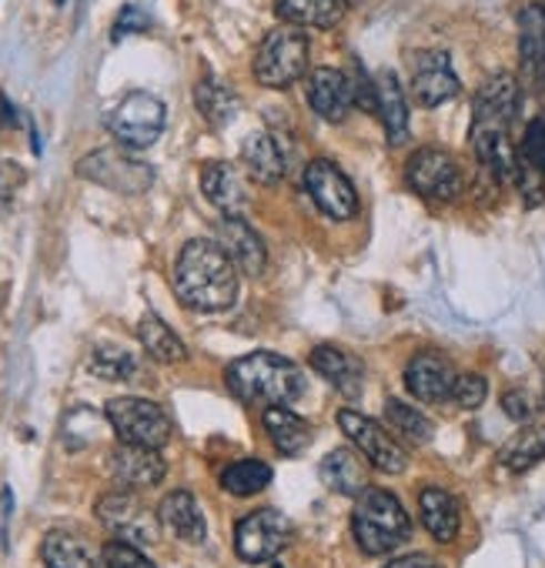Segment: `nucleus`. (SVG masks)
Segmentation results:
<instances>
[{
    "label": "nucleus",
    "mask_w": 545,
    "mask_h": 568,
    "mask_svg": "<svg viewBox=\"0 0 545 568\" xmlns=\"http://www.w3.org/2000/svg\"><path fill=\"white\" fill-rule=\"evenodd\" d=\"M174 295L184 308L201 315L228 312L238 302V267L218 241L194 237L181 247L174 264Z\"/></svg>",
    "instance_id": "1"
},
{
    "label": "nucleus",
    "mask_w": 545,
    "mask_h": 568,
    "mask_svg": "<svg viewBox=\"0 0 545 568\" xmlns=\"http://www.w3.org/2000/svg\"><path fill=\"white\" fill-rule=\"evenodd\" d=\"M224 382L244 405H295L305 395V372L275 352H254L228 365Z\"/></svg>",
    "instance_id": "2"
},
{
    "label": "nucleus",
    "mask_w": 545,
    "mask_h": 568,
    "mask_svg": "<svg viewBox=\"0 0 545 568\" xmlns=\"http://www.w3.org/2000/svg\"><path fill=\"white\" fill-rule=\"evenodd\" d=\"M352 531L365 555H388L412 535V518L385 488H365L352 511Z\"/></svg>",
    "instance_id": "3"
},
{
    "label": "nucleus",
    "mask_w": 545,
    "mask_h": 568,
    "mask_svg": "<svg viewBox=\"0 0 545 568\" xmlns=\"http://www.w3.org/2000/svg\"><path fill=\"white\" fill-rule=\"evenodd\" d=\"M305 74H309V38L302 28L282 24L271 34H264L254 54V81L261 88L282 91L302 81Z\"/></svg>",
    "instance_id": "4"
},
{
    "label": "nucleus",
    "mask_w": 545,
    "mask_h": 568,
    "mask_svg": "<svg viewBox=\"0 0 545 568\" xmlns=\"http://www.w3.org/2000/svg\"><path fill=\"white\" fill-rule=\"evenodd\" d=\"M104 418L124 445H141V448L161 452L171 442L168 412L148 398H111L104 408Z\"/></svg>",
    "instance_id": "5"
},
{
    "label": "nucleus",
    "mask_w": 545,
    "mask_h": 568,
    "mask_svg": "<svg viewBox=\"0 0 545 568\" xmlns=\"http://www.w3.org/2000/svg\"><path fill=\"white\" fill-rule=\"evenodd\" d=\"M164 104L154 94L134 91L128 94L111 114H108V131L114 134V141L128 151H144L151 148L161 131H164Z\"/></svg>",
    "instance_id": "6"
},
{
    "label": "nucleus",
    "mask_w": 545,
    "mask_h": 568,
    "mask_svg": "<svg viewBox=\"0 0 545 568\" xmlns=\"http://www.w3.org/2000/svg\"><path fill=\"white\" fill-rule=\"evenodd\" d=\"M405 178H408V187L432 204H448L465 187V174H462L458 161L442 148L415 151L405 164Z\"/></svg>",
    "instance_id": "7"
},
{
    "label": "nucleus",
    "mask_w": 545,
    "mask_h": 568,
    "mask_svg": "<svg viewBox=\"0 0 545 568\" xmlns=\"http://www.w3.org/2000/svg\"><path fill=\"white\" fill-rule=\"evenodd\" d=\"M78 174L101 187H111L118 194H144L154 184V168L131 158L128 148L124 151H118V148L91 151L88 158L78 161Z\"/></svg>",
    "instance_id": "8"
},
{
    "label": "nucleus",
    "mask_w": 545,
    "mask_h": 568,
    "mask_svg": "<svg viewBox=\"0 0 545 568\" xmlns=\"http://www.w3.org/2000/svg\"><path fill=\"white\" fill-rule=\"evenodd\" d=\"M292 538V521L285 511L279 508H258L251 515H244L234 528V551L241 561L248 565H261L279 558V551L289 545Z\"/></svg>",
    "instance_id": "9"
},
{
    "label": "nucleus",
    "mask_w": 545,
    "mask_h": 568,
    "mask_svg": "<svg viewBox=\"0 0 545 568\" xmlns=\"http://www.w3.org/2000/svg\"><path fill=\"white\" fill-rule=\"evenodd\" d=\"M339 425L345 432V438L365 455V462H372L379 471L385 475H402L408 468V455L405 448L369 415L362 412H352V408H342L339 412Z\"/></svg>",
    "instance_id": "10"
},
{
    "label": "nucleus",
    "mask_w": 545,
    "mask_h": 568,
    "mask_svg": "<svg viewBox=\"0 0 545 568\" xmlns=\"http://www.w3.org/2000/svg\"><path fill=\"white\" fill-rule=\"evenodd\" d=\"M98 521L108 528V531H114L121 541H131V545H154L158 541V521L161 518H154V511L134 495V491H128V488H121V491H111V495H104L101 501H98Z\"/></svg>",
    "instance_id": "11"
},
{
    "label": "nucleus",
    "mask_w": 545,
    "mask_h": 568,
    "mask_svg": "<svg viewBox=\"0 0 545 568\" xmlns=\"http://www.w3.org/2000/svg\"><path fill=\"white\" fill-rule=\"evenodd\" d=\"M302 181H305V191H309L312 204L325 217H332V221H352L359 214V191H355V184L345 178V171L339 164L319 158V161H312L305 168V178Z\"/></svg>",
    "instance_id": "12"
},
{
    "label": "nucleus",
    "mask_w": 545,
    "mask_h": 568,
    "mask_svg": "<svg viewBox=\"0 0 545 568\" xmlns=\"http://www.w3.org/2000/svg\"><path fill=\"white\" fill-rule=\"evenodd\" d=\"M515 114H518V81L498 71L475 94L472 134H508Z\"/></svg>",
    "instance_id": "13"
},
{
    "label": "nucleus",
    "mask_w": 545,
    "mask_h": 568,
    "mask_svg": "<svg viewBox=\"0 0 545 568\" xmlns=\"http://www.w3.org/2000/svg\"><path fill=\"white\" fill-rule=\"evenodd\" d=\"M462 84L452 71V61L445 51H422L412 68V98L422 108H442L452 98H458Z\"/></svg>",
    "instance_id": "14"
},
{
    "label": "nucleus",
    "mask_w": 545,
    "mask_h": 568,
    "mask_svg": "<svg viewBox=\"0 0 545 568\" xmlns=\"http://www.w3.org/2000/svg\"><path fill=\"white\" fill-rule=\"evenodd\" d=\"M305 98H309V108L325 118L329 124H342L349 121L352 108H355V94H352V81L345 71L339 68H315L309 74V84H305Z\"/></svg>",
    "instance_id": "15"
},
{
    "label": "nucleus",
    "mask_w": 545,
    "mask_h": 568,
    "mask_svg": "<svg viewBox=\"0 0 545 568\" xmlns=\"http://www.w3.org/2000/svg\"><path fill=\"white\" fill-rule=\"evenodd\" d=\"M108 471L118 481V488L128 491H141V488H154L164 481L168 465L161 458V452L154 448H141V445H118L108 458Z\"/></svg>",
    "instance_id": "16"
},
{
    "label": "nucleus",
    "mask_w": 545,
    "mask_h": 568,
    "mask_svg": "<svg viewBox=\"0 0 545 568\" xmlns=\"http://www.w3.org/2000/svg\"><path fill=\"white\" fill-rule=\"evenodd\" d=\"M455 368L442 352H418L405 368V388L428 405H442L452 398Z\"/></svg>",
    "instance_id": "17"
},
{
    "label": "nucleus",
    "mask_w": 545,
    "mask_h": 568,
    "mask_svg": "<svg viewBox=\"0 0 545 568\" xmlns=\"http://www.w3.org/2000/svg\"><path fill=\"white\" fill-rule=\"evenodd\" d=\"M218 244L234 261V267L241 274H248V277H258L264 271V264H268L264 241L258 237V231L244 217H221V224H218Z\"/></svg>",
    "instance_id": "18"
},
{
    "label": "nucleus",
    "mask_w": 545,
    "mask_h": 568,
    "mask_svg": "<svg viewBox=\"0 0 545 568\" xmlns=\"http://www.w3.org/2000/svg\"><path fill=\"white\" fill-rule=\"evenodd\" d=\"M312 368L332 388H339L345 398H359L362 388H365V365L352 352H345L339 345H319V348H312Z\"/></svg>",
    "instance_id": "19"
},
{
    "label": "nucleus",
    "mask_w": 545,
    "mask_h": 568,
    "mask_svg": "<svg viewBox=\"0 0 545 568\" xmlns=\"http://www.w3.org/2000/svg\"><path fill=\"white\" fill-rule=\"evenodd\" d=\"M201 191L224 217H241L248 207V191L228 161H208L201 168Z\"/></svg>",
    "instance_id": "20"
},
{
    "label": "nucleus",
    "mask_w": 545,
    "mask_h": 568,
    "mask_svg": "<svg viewBox=\"0 0 545 568\" xmlns=\"http://www.w3.org/2000/svg\"><path fill=\"white\" fill-rule=\"evenodd\" d=\"M241 158H244V168L251 171L254 181L261 184H279L289 171V154L285 148L279 144L275 134H268V131H254L244 138L241 144Z\"/></svg>",
    "instance_id": "21"
},
{
    "label": "nucleus",
    "mask_w": 545,
    "mask_h": 568,
    "mask_svg": "<svg viewBox=\"0 0 545 568\" xmlns=\"http://www.w3.org/2000/svg\"><path fill=\"white\" fill-rule=\"evenodd\" d=\"M518 61L532 84L545 88V8L528 4L518 14Z\"/></svg>",
    "instance_id": "22"
},
{
    "label": "nucleus",
    "mask_w": 545,
    "mask_h": 568,
    "mask_svg": "<svg viewBox=\"0 0 545 568\" xmlns=\"http://www.w3.org/2000/svg\"><path fill=\"white\" fill-rule=\"evenodd\" d=\"M275 14L292 28H339L349 14V0H275Z\"/></svg>",
    "instance_id": "23"
},
{
    "label": "nucleus",
    "mask_w": 545,
    "mask_h": 568,
    "mask_svg": "<svg viewBox=\"0 0 545 568\" xmlns=\"http://www.w3.org/2000/svg\"><path fill=\"white\" fill-rule=\"evenodd\" d=\"M375 114L382 118L392 144H402L408 138V101L392 71L375 74Z\"/></svg>",
    "instance_id": "24"
},
{
    "label": "nucleus",
    "mask_w": 545,
    "mask_h": 568,
    "mask_svg": "<svg viewBox=\"0 0 545 568\" xmlns=\"http://www.w3.org/2000/svg\"><path fill=\"white\" fill-rule=\"evenodd\" d=\"M319 478L332 488V491H339V495H345V498H359L369 485H365V478H369V471H365V462L352 452V448H335V452H329L325 458H322V465H319Z\"/></svg>",
    "instance_id": "25"
},
{
    "label": "nucleus",
    "mask_w": 545,
    "mask_h": 568,
    "mask_svg": "<svg viewBox=\"0 0 545 568\" xmlns=\"http://www.w3.org/2000/svg\"><path fill=\"white\" fill-rule=\"evenodd\" d=\"M158 518H161V525L168 531H174L184 541H204V535H208L204 511H201V505H198V498L191 491H171L161 501Z\"/></svg>",
    "instance_id": "26"
},
{
    "label": "nucleus",
    "mask_w": 545,
    "mask_h": 568,
    "mask_svg": "<svg viewBox=\"0 0 545 568\" xmlns=\"http://www.w3.org/2000/svg\"><path fill=\"white\" fill-rule=\"evenodd\" d=\"M418 515H422L425 531L435 541H442V545L455 541V535L462 528V515H458V501L445 488H425L418 495Z\"/></svg>",
    "instance_id": "27"
},
{
    "label": "nucleus",
    "mask_w": 545,
    "mask_h": 568,
    "mask_svg": "<svg viewBox=\"0 0 545 568\" xmlns=\"http://www.w3.org/2000/svg\"><path fill=\"white\" fill-rule=\"evenodd\" d=\"M261 422H264L268 438L275 442V448H279L282 455H289V458L302 455V452L309 448V442H312L309 422L299 418L289 405H271V408H264Z\"/></svg>",
    "instance_id": "28"
},
{
    "label": "nucleus",
    "mask_w": 545,
    "mask_h": 568,
    "mask_svg": "<svg viewBox=\"0 0 545 568\" xmlns=\"http://www.w3.org/2000/svg\"><path fill=\"white\" fill-rule=\"evenodd\" d=\"M44 565L48 568H101L98 555L91 551V545L74 535V531H48L44 545H41Z\"/></svg>",
    "instance_id": "29"
},
{
    "label": "nucleus",
    "mask_w": 545,
    "mask_h": 568,
    "mask_svg": "<svg viewBox=\"0 0 545 568\" xmlns=\"http://www.w3.org/2000/svg\"><path fill=\"white\" fill-rule=\"evenodd\" d=\"M542 458H545V425H525V428L515 432V435L502 445V452H498V465H502L505 471H515V475L528 471V468L538 465Z\"/></svg>",
    "instance_id": "30"
},
{
    "label": "nucleus",
    "mask_w": 545,
    "mask_h": 568,
    "mask_svg": "<svg viewBox=\"0 0 545 568\" xmlns=\"http://www.w3.org/2000/svg\"><path fill=\"white\" fill-rule=\"evenodd\" d=\"M138 342H141L144 352H148L154 362H161V365H178V362L188 358L184 342H181L158 315H151V312L138 322Z\"/></svg>",
    "instance_id": "31"
},
{
    "label": "nucleus",
    "mask_w": 545,
    "mask_h": 568,
    "mask_svg": "<svg viewBox=\"0 0 545 568\" xmlns=\"http://www.w3.org/2000/svg\"><path fill=\"white\" fill-rule=\"evenodd\" d=\"M194 108L201 111V118L214 128L228 124L234 114H238V94L221 84L218 78H204L198 88H194Z\"/></svg>",
    "instance_id": "32"
},
{
    "label": "nucleus",
    "mask_w": 545,
    "mask_h": 568,
    "mask_svg": "<svg viewBox=\"0 0 545 568\" xmlns=\"http://www.w3.org/2000/svg\"><path fill=\"white\" fill-rule=\"evenodd\" d=\"M268 481H271V465L258 458H241L221 471V488L234 498L258 495L261 488H268Z\"/></svg>",
    "instance_id": "33"
},
{
    "label": "nucleus",
    "mask_w": 545,
    "mask_h": 568,
    "mask_svg": "<svg viewBox=\"0 0 545 568\" xmlns=\"http://www.w3.org/2000/svg\"><path fill=\"white\" fill-rule=\"evenodd\" d=\"M91 375L98 378H108V382H124L138 372V358L124 348V345H111V342H101L94 352H91Z\"/></svg>",
    "instance_id": "34"
},
{
    "label": "nucleus",
    "mask_w": 545,
    "mask_h": 568,
    "mask_svg": "<svg viewBox=\"0 0 545 568\" xmlns=\"http://www.w3.org/2000/svg\"><path fill=\"white\" fill-rule=\"evenodd\" d=\"M385 418H388V425H392L405 442H412V445L432 442V422H428L418 408H412V405H405V402H398V398H388V402H385Z\"/></svg>",
    "instance_id": "35"
},
{
    "label": "nucleus",
    "mask_w": 545,
    "mask_h": 568,
    "mask_svg": "<svg viewBox=\"0 0 545 568\" xmlns=\"http://www.w3.org/2000/svg\"><path fill=\"white\" fill-rule=\"evenodd\" d=\"M488 398V382L475 372H465V375H455V385H452V402L465 412L478 408L482 402Z\"/></svg>",
    "instance_id": "36"
},
{
    "label": "nucleus",
    "mask_w": 545,
    "mask_h": 568,
    "mask_svg": "<svg viewBox=\"0 0 545 568\" xmlns=\"http://www.w3.org/2000/svg\"><path fill=\"white\" fill-rule=\"evenodd\" d=\"M104 568H154V561L131 541H108L104 545Z\"/></svg>",
    "instance_id": "37"
},
{
    "label": "nucleus",
    "mask_w": 545,
    "mask_h": 568,
    "mask_svg": "<svg viewBox=\"0 0 545 568\" xmlns=\"http://www.w3.org/2000/svg\"><path fill=\"white\" fill-rule=\"evenodd\" d=\"M515 187L522 191V201L528 204V207H538V204H545V178H542V171H535L532 164H525L522 158H518V164H515Z\"/></svg>",
    "instance_id": "38"
},
{
    "label": "nucleus",
    "mask_w": 545,
    "mask_h": 568,
    "mask_svg": "<svg viewBox=\"0 0 545 568\" xmlns=\"http://www.w3.org/2000/svg\"><path fill=\"white\" fill-rule=\"evenodd\" d=\"M525 164H532L535 171L545 174V118H535L528 128H525V138H522V154H518Z\"/></svg>",
    "instance_id": "39"
},
{
    "label": "nucleus",
    "mask_w": 545,
    "mask_h": 568,
    "mask_svg": "<svg viewBox=\"0 0 545 568\" xmlns=\"http://www.w3.org/2000/svg\"><path fill=\"white\" fill-rule=\"evenodd\" d=\"M24 181H28V174H24V168L18 161L0 158V197H4V201L14 197L24 187Z\"/></svg>",
    "instance_id": "40"
},
{
    "label": "nucleus",
    "mask_w": 545,
    "mask_h": 568,
    "mask_svg": "<svg viewBox=\"0 0 545 568\" xmlns=\"http://www.w3.org/2000/svg\"><path fill=\"white\" fill-rule=\"evenodd\" d=\"M148 14H141L138 8H124L121 11V18H118V24H114V31H111V38L114 41H121V38H128V34H134V31H148Z\"/></svg>",
    "instance_id": "41"
},
{
    "label": "nucleus",
    "mask_w": 545,
    "mask_h": 568,
    "mask_svg": "<svg viewBox=\"0 0 545 568\" xmlns=\"http://www.w3.org/2000/svg\"><path fill=\"white\" fill-rule=\"evenodd\" d=\"M502 408H505V415L515 418V422H525V418L532 415V405H528L525 392H518V388H512V392L502 395Z\"/></svg>",
    "instance_id": "42"
},
{
    "label": "nucleus",
    "mask_w": 545,
    "mask_h": 568,
    "mask_svg": "<svg viewBox=\"0 0 545 568\" xmlns=\"http://www.w3.org/2000/svg\"><path fill=\"white\" fill-rule=\"evenodd\" d=\"M385 568H442V565L428 555H402V558L388 561Z\"/></svg>",
    "instance_id": "43"
},
{
    "label": "nucleus",
    "mask_w": 545,
    "mask_h": 568,
    "mask_svg": "<svg viewBox=\"0 0 545 568\" xmlns=\"http://www.w3.org/2000/svg\"><path fill=\"white\" fill-rule=\"evenodd\" d=\"M542 8H545V4H542Z\"/></svg>",
    "instance_id": "44"
}]
</instances>
